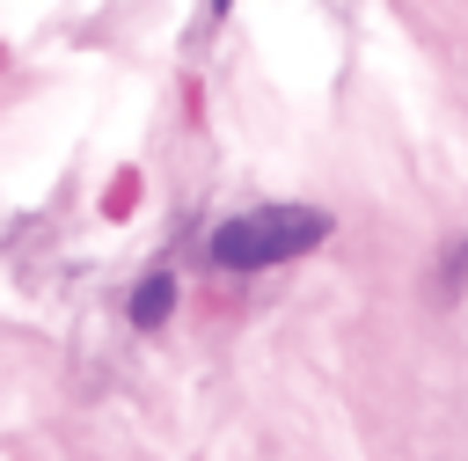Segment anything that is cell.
Masks as SVG:
<instances>
[{
	"label": "cell",
	"instance_id": "obj_1",
	"mask_svg": "<svg viewBox=\"0 0 468 461\" xmlns=\"http://www.w3.org/2000/svg\"><path fill=\"white\" fill-rule=\"evenodd\" d=\"M322 241H329V212H314V205H256V212H234L212 234V263L219 271H271V263H292V256H307Z\"/></svg>",
	"mask_w": 468,
	"mask_h": 461
},
{
	"label": "cell",
	"instance_id": "obj_2",
	"mask_svg": "<svg viewBox=\"0 0 468 461\" xmlns=\"http://www.w3.org/2000/svg\"><path fill=\"white\" fill-rule=\"evenodd\" d=\"M168 307H176V278H161V271H154V278L132 293V322H139V329H161V322H168Z\"/></svg>",
	"mask_w": 468,
	"mask_h": 461
},
{
	"label": "cell",
	"instance_id": "obj_3",
	"mask_svg": "<svg viewBox=\"0 0 468 461\" xmlns=\"http://www.w3.org/2000/svg\"><path fill=\"white\" fill-rule=\"evenodd\" d=\"M227 7H234V0H212V15H227Z\"/></svg>",
	"mask_w": 468,
	"mask_h": 461
}]
</instances>
